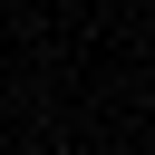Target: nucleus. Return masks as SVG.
Wrapping results in <instances>:
<instances>
[]
</instances>
